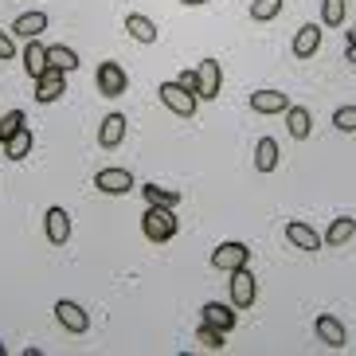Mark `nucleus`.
<instances>
[{
	"mask_svg": "<svg viewBox=\"0 0 356 356\" xmlns=\"http://www.w3.org/2000/svg\"><path fill=\"white\" fill-rule=\"evenodd\" d=\"M200 317H204V325H216V329H223V333H231V329L239 325V314H235V305H223V302L200 305Z\"/></svg>",
	"mask_w": 356,
	"mask_h": 356,
	"instance_id": "11",
	"label": "nucleus"
},
{
	"mask_svg": "<svg viewBox=\"0 0 356 356\" xmlns=\"http://www.w3.org/2000/svg\"><path fill=\"white\" fill-rule=\"evenodd\" d=\"M200 345L204 348H211V353H220L223 348V329H216V325H200Z\"/></svg>",
	"mask_w": 356,
	"mask_h": 356,
	"instance_id": "30",
	"label": "nucleus"
},
{
	"mask_svg": "<svg viewBox=\"0 0 356 356\" xmlns=\"http://www.w3.org/2000/svg\"><path fill=\"white\" fill-rule=\"evenodd\" d=\"M314 329H317V337H321V345H329V348H341L345 345V325L337 321L333 314H321L314 321Z\"/></svg>",
	"mask_w": 356,
	"mask_h": 356,
	"instance_id": "18",
	"label": "nucleus"
},
{
	"mask_svg": "<svg viewBox=\"0 0 356 356\" xmlns=\"http://www.w3.org/2000/svg\"><path fill=\"white\" fill-rule=\"evenodd\" d=\"M333 126L341 134H356V106H337L333 110Z\"/></svg>",
	"mask_w": 356,
	"mask_h": 356,
	"instance_id": "29",
	"label": "nucleus"
},
{
	"mask_svg": "<svg viewBox=\"0 0 356 356\" xmlns=\"http://www.w3.org/2000/svg\"><path fill=\"white\" fill-rule=\"evenodd\" d=\"M196 71H200V95H196V98H204V102L220 98V90H223V71H220V63H216V59H204Z\"/></svg>",
	"mask_w": 356,
	"mask_h": 356,
	"instance_id": "10",
	"label": "nucleus"
},
{
	"mask_svg": "<svg viewBox=\"0 0 356 356\" xmlns=\"http://www.w3.org/2000/svg\"><path fill=\"white\" fill-rule=\"evenodd\" d=\"M348 47H356V28H353V32H348Z\"/></svg>",
	"mask_w": 356,
	"mask_h": 356,
	"instance_id": "35",
	"label": "nucleus"
},
{
	"mask_svg": "<svg viewBox=\"0 0 356 356\" xmlns=\"http://www.w3.org/2000/svg\"><path fill=\"white\" fill-rule=\"evenodd\" d=\"M290 47H293V55H298V59H309V55L321 47V24H302V28L293 32Z\"/></svg>",
	"mask_w": 356,
	"mask_h": 356,
	"instance_id": "14",
	"label": "nucleus"
},
{
	"mask_svg": "<svg viewBox=\"0 0 356 356\" xmlns=\"http://www.w3.org/2000/svg\"><path fill=\"white\" fill-rule=\"evenodd\" d=\"M28 126V118H24V110H8V114L0 118V145L8 141L12 134H20V129Z\"/></svg>",
	"mask_w": 356,
	"mask_h": 356,
	"instance_id": "27",
	"label": "nucleus"
},
{
	"mask_svg": "<svg viewBox=\"0 0 356 356\" xmlns=\"http://www.w3.org/2000/svg\"><path fill=\"white\" fill-rule=\"evenodd\" d=\"M188 95H200V71H180V79H177Z\"/></svg>",
	"mask_w": 356,
	"mask_h": 356,
	"instance_id": "32",
	"label": "nucleus"
},
{
	"mask_svg": "<svg viewBox=\"0 0 356 356\" xmlns=\"http://www.w3.org/2000/svg\"><path fill=\"white\" fill-rule=\"evenodd\" d=\"M126 32L134 35L137 43H157V24L149 20V16H141V12H129L126 16Z\"/></svg>",
	"mask_w": 356,
	"mask_h": 356,
	"instance_id": "21",
	"label": "nucleus"
},
{
	"mask_svg": "<svg viewBox=\"0 0 356 356\" xmlns=\"http://www.w3.org/2000/svg\"><path fill=\"white\" fill-rule=\"evenodd\" d=\"M47 63H51V71H74L79 67V55L67 47V43H55V47H47Z\"/></svg>",
	"mask_w": 356,
	"mask_h": 356,
	"instance_id": "25",
	"label": "nucleus"
},
{
	"mask_svg": "<svg viewBox=\"0 0 356 356\" xmlns=\"http://www.w3.org/2000/svg\"><path fill=\"white\" fill-rule=\"evenodd\" d=\"M231 305L235 309H251L254 305V274L247 266L231 270Z\"/></svg>",
	"mask_w": 356,
	"mask_h": 356,
	"instance_id": "7",
	"label": "nucleus"
},
{
	"mask_svg": "<svg viewBox=\"0 0 356 356\" xmlns=\"http://www.w3.org/2000/svg\"><path fill=\"white\" fill-rule=\"evenodd\" d=\"M28 153H32V129L24 126L20 134H12L8 141H4V157H8V161H24Z\"/></svg>",
	"mask_w": 356,
	"mask_h": 356,
	"instance_id": "24",
	"label": "nucleus"
},
{
	"mask_svg": "<svg viewBox=\"0 0 356 356\" xmlns=\"http://www.w3.org/2000/svg\"><path fill=\"white\" fill-rule=\"evenodd\" d=\"M141 196H145V204H157V208H177L180 204V188H165V184H145Z\"/></svg>",
	"mask_w": 356,
	"mask_h": 356,
	"instance_id": "23",
	"label": "nucleus"
},
{
	"mask_svg": "<svg viewBox=\"0 0 356 356\" xmlns=\"http://www.w3.org/2000/svg\"><path fill=\"white\" fill-rule=\"evenodd\" d=\"M356 235V220L353 216H337L333 223H329V231H325V243L329 247H341V243H348Z\"/></svg>",
	"mask_w": 356,
	"mask_h": 356,
	"instance_id": "22",
	"label": "nucleus"
},
{
	"mask_svg": "<svg viewBox=\"0 0 356 356\" xmlns=\"http://www.w3.org/2000/svg\"><path fill=\"white\" fill-rule=\"evenodd\" d=\"M286 129H290L293 141H305V137L314 134V114H309L305 106H290V110H286Z\"/></svg>",
	"mask_w": 356,
	"mask_h": 356,
	"instance_id": "17",
	"label": "nucleus"
},
{
	"mask_svg": "<svg viewBox=\"0 0 356 356\" xmlns=\"http://www.w3.org/2000/svg\"><path fill=\"white\" fill-rule=\"evenodd\" d=\"M345 59H348V63H356V47H348V51H345Z\"/></svg>",
	"mask_w": 356,
	"mask_h": 356,
	"instance_id": "34",
	"label": "nucleus"
},
{
	"mask_svg": "<svg viewBox=\"0 0 356 356\" xmlns=\"http://www.w3.org/2000/svg\"><path fill=\"white\" fill-rule=\"evenodd\" d=\"M126 141V118L122 114H106L102 118V129H98V145L102 149H118Z\"/></svg>",
	"mask_w": 356,
	"mask_h": 356,
	"instance_id": "15",
	"label": "nucleus"
},
{
	"mask_svg": "<svg viewBox=\"0 0 356 356\" xmlns=\"http://www.w3.org/2000/svg\"><path fill=\"white\" fill-rule=\"evenodd\" d=\"M247 262H251V247L239 243V239H227V243H220V247L211 251V266L223 270V274L239 270V266H247Z\"/></svg>",
	"mask_w": 356,
	"mask_h": 356,
	"instance_id": "2",
	"label": "nucleus"
},
{
	"mask_svg": "<svg viewBox=\"0 0 356 356\" xmlns=\"http://www.w3.org/2000/svg\"><path fill=\"white\" fill-rule=\"evenodd\" d=\"M157 95H161V102H165L177 118H192V114H196V102H200V98L188 95V90L177 83V79H172V83H161Z\"/></svg>",
	"mask_w": 356,
	"mask_h": 356,
	"instance_id": "4",
	"label": "nucleus"
},
{
	"mask_svg": "<svg viewBox=\"0 0 356 356\" xmlns=\"http://www.w3.org/2000/svg\"><path fill=\"white\" fill-rule=\"evenodd\" d=\"M251 110H254V114H286V110H290V98H286L282 90L262 86V90H254V95H251Z\"/></svg>",
	"mask_w": 356,
	"mask_h": 356,
	"instance_id": "12",
	"label": "nucleus"
},
{
	"mask_svg": "<svg viewBox=\"0 0 356 356\" xmlns=\"http://www.w3.org/2000/svg\"><path fill=\"white\" fill-rule=\"evenodd\" d=\"M43 28H47V12H24L12 20V35H20V40H40Z\"/></svg>",
	"mask_w": 356,
	"mask_h": 356,
	"instance_id": "16",
	"label": "nucleus"
},
{
	"mask_svg": "<svg viewBox=\"0 0 356 356\" xmlns=\"http://www.w3.org/2000/svg\"><path fill=\"white\" fill-rule=\"evenodd\" d=\"M286 239H290L298 251H321V235H317L309 223H302V220H290V223H286Z\"/></svg>",
	"mask_w": 356,
	"mask_h": 356,
	"instance_id": "13",
	"label": "nucleus"
},
{
	"mask_svg": "<svg viewBox=\"0 0 356 356\" xmlns=\"http://www.w3.org/2000/svg\"><path fill=\"white\" fill-rule=\"evenodd\" d=\"M95 188L106 196H126V192H134V172L129 168H102L95 177Z\"/></svg>",
	"mask_w": 356,
	"mask_h": 356,
	"instance_id": "6",
	"label": "nucleus"
},
{
	"mask_svg": "<svg viewBox=\"0 0 356 356\" xmlns=\"http://www.w3.org/2000/svg\"><path fill=\"white\" fill-rule=\"evenodd\" d=\"M43 235L55 247H63L71 239V216H67V208H47V216H43Z\"/></svg>",
	"mask_w": 356,
	"mask_h": 356,
	"instance_id": "9",
	"label": "nucleus"
},
{
	"mask_svg": "<svg viewBox=\"0 0 356 356\" xmlns=\"http://www.w3.org/2000/svg\"><path fill=\"white\" fill-rule=\"evenodd\" d=\"M180 220L172 208H157V204H145V216H141V231H145L149 243H168L177 235Z\"/></svg>",
	"mask_w": 356,
	"mask_h": 356,
	"instance_id": "1",
	"label": "nucleus"
},
{
	"mask_svg": "<svg viewBox=\"0 0 356 356\" xmlns=\"http://www.w3.org/2000/svg\"><path fill=\"white\" fill-rule=\"evenodd\" d=\"M4 353H8V348H4V345H0V356H4Z\"/></svg>",
	"mask_w": 356,
	"mask_h": 356,
	"instance_id": "36",
	"label": "nucleus"
},
{
	"mask_svg": "<svg viewBox=\"0 0 356 356\" xmlns=\"http://www.w3.org/2000/svg\"><path fill=\"white\" fill-rule=\"evenodd\" d=\"M180 4H188V8H200V4H208V0H180Z\"/></svg>",
	"mask_w": 356,
	"mask_h": 356,
	"instance_id": "33",
	"label": "nucleus"
},
{
	"mask_svg": "<svg viewBox=\"0 0 356 356\" xmlns=\"http://www.w3.org/2000/svg\"><path fill=\"white\" fill-rule=\"evenodd\" d=\"M321 24L325 28H341L345 24V0H321Z\"/></svg>",
	"mask_w": 356,
	"mask_h": 356,
	"instance_id": "26",
	"label": "nucleus"
},
{
	"mask_svg": "<svg viewBox=\"0 0 356 356\" xmlns=\"http://www.w3.org/2000/svg\"><path fill=\"white\" fill-rule=\"evenodd\" d=\"M55 321L63 325L67 333H86V329H90L86 309L79 302H71V298H59V302H55Z\"/></svg>",
	"mask_w": 356,
	"mask_h": 356,
	"instance_id": "5",
	"label": "nucleus"
},
{
	"mask_svg": "<svg viewBox=\"0 0 356 356\" xmlns=\"http://www.w3.org/2000/svg\"><path fill=\"white\" fill-rule=\"evenodd\" d=\"M95 83H98V95H102V98H118V95H126V90H129L126 71H122V63H114V59H106V63H98Z\"/></svg>",
	"mask_w": 356,
	"mask_h": 356,
	"instance_id": "3",
	"label": "nucleus"
},
{
	"mask_svg": "<svg viewBox=\"0 0 356 356\" xmlns=\"http://www.w3.org/2000/svg\"><path fill=\"white\" fill-rule=\"evenodd\" d=\"M8 59H16V40L8 32H0V63H8Z\"/></svg>",
	"mask_w": 356,
	"mask_h": 356,
	"instance_id": "31",
	"label": "nucleus"
},
{
	"mask_svg": "<svg viewBox=\"0 0 356 356\" xmlns=\"http://www.w3.org/2000/svg\"><path fill=\"white\" fill-rule=\"evenodd\" d=\"M24 71L32 74V79H40V74L51 71V63H47V47H43L40 40H28V47H24Z\"/></svg>",
	"mask_w": 356,
	"mask_h": 356,
	"instance_id": "19",
	"label": "nucleus"
},
{
	"mask_svg": "<svg viewBox=\"0 0 356 356\" xmlns=\"http://www.w3.org/2000/svg\"><path fill=\"white\" fill-rule=\"evenodd\" d=\"M282 4H286V0H254V4H251V20H259V24L274 20V16L282 12Z\"/></svg>",
	"mask_w": 356,
	"mask_h": 356,
	"instance_id": "28",
	"label": "nucleus"
},
{
	"mask_svg": "<svg viewBox=\"0 0 356 356\" xmlns=\"http://www.w3.org/2000/svg\"><path fill=\"white\" fill-rule=\"evenodd\" d=\"M63 95H67V74L63 71H47V74L35 79V102L51 106V102H59Z\"/></svg>",
	"mask_w": 356,
	"mask_h": 356,
	"instance_id": "8",
	"label": "nucleus"
},
{
	"mask_svg": "<svg viewBox=\"0 0 356 356\" xmlns=\"http://www.w3.org/2000/svg\"><path fill=\"white\" fill-rule=\"evenodd\" d=\"M278 161H282L278 141H274V137H259V145H254V168H259V172H274Z\"/></svg>",
	"mask_w": 356,
	"mask_h": 356,
	"instance_id": "20",
	"label": "nucleus"
}]
</instances>
